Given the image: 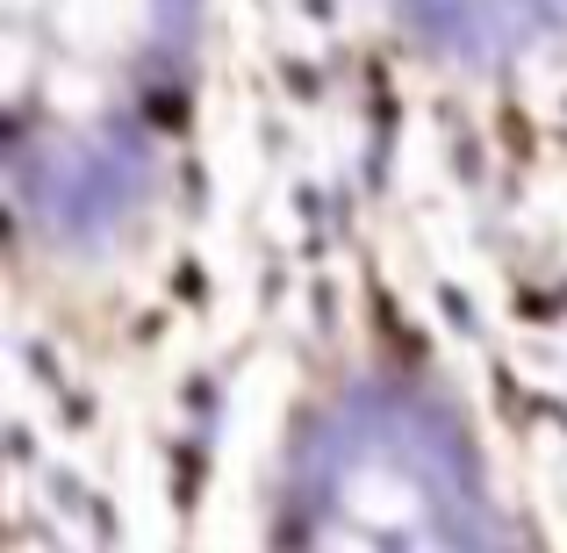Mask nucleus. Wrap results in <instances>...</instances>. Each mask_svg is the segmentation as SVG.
Instances as JSON below:
<instances>
[{"label":"nucleus","instance_id":"f03ea898","mask_svg":"<svg viewBox=\"0 0 567 553\" xmlns=\"http://www.w3.org/2000/svg\"><path fill=\"white\" fill-rule=\"evenodd\" d=\"M152 115H158V123H181L187 101H181V94H152Z\"/></svg>","mask_w":567,"mask_h":553},{"label":"nucleus","instance_id":"f257e3e1","mask_svg":"<svg viewBox=\"0 0 567 553\" xmlns=\"http://www.w3.org/2000/svg\"><path fill=\"white\" fill-rule=\"evenodd\" d=\"M503 137H511V152H517V158H532V123H525L517 109H503Z\"/></svg>","mask_w":567,"mask_h":553}]
</instances>
